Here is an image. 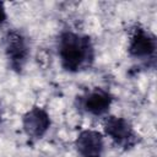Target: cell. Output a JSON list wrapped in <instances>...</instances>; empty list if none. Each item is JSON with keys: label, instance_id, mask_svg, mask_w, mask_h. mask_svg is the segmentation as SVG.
Returning <instances> with one entry per match:
<instances>
[{"label": "cell", "instance_id": "cell-1", "mask_svg": "<svg viewBox=\"0 0 157 157\" xmlns=\"http://www.w3.org/2000/svg\"><path fill=\"white\" fill-rule=\"evenodd\" d=\"M58 56L63 69L78 72L90 67L94 60V47L91 38L74 31H63L58 38Z\"/></svg>", "mask_w": 157, "mask_h": 157}, {"label": "cell", "instance_id": "cell-2", "mask_svg": "<svg viewBox=\"0 0 157 157\" xmlns=\"http://www.w3.org/2000/svg\"><path fill=\"white\" fill-rule=\"evenodd\" d=\"M103 135L109 137L118 147L130 148L137 141V134L132 124L123 117L108 115L103 121Z\"/></svg>", "mask_w": 157, "mask_h": 157}, {"label": "cell", "instance_id": "cell-3", "mask_svg": "<svg viewBox=\"0 0 157 157\" xmlns=\"http://www.w3.org/2000/svg\"><path fill=\"white\" fill-rule=\"evenodd\" d=\"M4 48L11 69L21 71L29 56V44L27 38L20 31L11 29L5 36Z\"/></svg>", "mask_w": 157, "mask_h": 157}, {"label": "cell", "instance_id": "cell-4", "mask_svg": "<svg viewBox=\"0 0 157 157\" xmlns=\"http://www.w3.org/2000/svg\"><path fill=\"white\" fill-rule=\"evenodd\" d=\"M78 108L86 114L93 117H103L109 112L113 103V96L102 87H94L86 91L77 98Z\"/></svg>", "mask_w": 157, "mask_h": 157}, {"label": "cell", "instance_id": "cell-5", "mask_svg": "<svg viewBox=\"0 0 157 157\" xmlns=\"http://www.w3.org/2000/svg\"><path fill=\"white\" fill-rule=\"evenodd\" d=\"M21 124L23 132L28 139L39 140L50 129L52 119L49 113L43 107L34 105L22 115Z\"/></svg>", "mask_w": 157, "mask_h": 157}, {"label": "cell", "instance_id": "cell-6", "mask_svg": "<svg viewBox=\"0 0 157 157\" xmlns=\"http://www.w3.org/2000/svg\"><path fill=\"white\" fill-rule=\"evenodd\" d=\"M74 146L81 157H102L104 135L94 129H83L77 134Z\"/></svg>", "mask_w": 157, "mask_h": 157}, {"label": "cell", "instance_id": "cell-7", "mask_svg": "<svg viewBox=\"0 0 157 157\" xmlns=\"http://www.w3.org/2000/svg\"><path fill=\"white\" fill-rule=\"evenodd\" d=\"M156 47V38L152 33L141 27L132 29L128 44V50L131 56L140 59L150 58L155 54Z\"/></svg>", "mask_w": 157, "mask_h": 157}, {"label": "cell", "instance_id": "cell-8", "mask_svg": "<svg viewBox=\"0 0 157 157\" xmlns=\"http://www.w3.org/2000/svg\"><path fill=\"white\" fill-rule=\"evenodd\" d=\"M7 18V13H6V9H5V5L2 2H0V26L2 23H5Z\"/></svg>", "mask_w": 157, "mask_h": 157}, {"label": "cell", "instance_id": "cell-9", "mask_svg": "<svg viewBox=\"0 0 157 157\" xmlns=\"http://www.w3.org/2000/svg\"><path fill=\"white\" fill-rule=\"evenodd\" d=\"M0 117H1V113H0Z\"/></svg>", "mask_w": 157, "mask_h": 157}]
</instances>
